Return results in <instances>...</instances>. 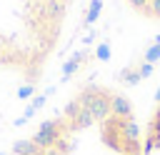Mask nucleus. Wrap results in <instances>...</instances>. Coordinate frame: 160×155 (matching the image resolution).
<instances>
[{
    "instance_id": "f257e3e1",
    "label": "nucleus",
    "mask_w": 160,
    "mask_h": 155,
    "mask_svg": "<svg viewBox=\"0 0 160 155\" xmlns=\"http://www.w3.org/2000/svg\"><path fill=\"white\" fill-rule=\"evenodd\" d=\"M110 98H112V92H108V90H102V88H98V85H88V88H82L80 95H78L80 105H85V108L90 110V115L95 118V122H98V120L105 122V120L110 118Z\"/></svg>"
},
{
    "instance_id": "f03ea898",
    "label": "nucleus",
    "mask_w": 160,
    "mask_h": 155,
    "mask_svg": "<svg viewBox=\"0 0 160 155\" xmlns=\"http://www.w3.org/2000/svg\"><path fill=\"white\" fill-rule=\"evenodd\" d=\"M62 118H65V122H68V128H70V130H85V128H90V125L95 122V118L90 115V110H88L85 105H80V100H78V98L68 102V108H65Z\"/></svg>"
},
{
    "instance_id": "7ed1b4c3",
    "label": "nucleus",
    "mask_w": 160,
    "mask_h": 155,
    "mask_svg": "<svg viewBox=\"0 0 160 155\" xmlns=\"http://www.w3.org/2000/svg\"><path fill=\"white\" fill-rule=\"evenodd\" d=\"M110 115L118 118V120H132V105H130V100L125 95L115 92L110 98Z\"/></svg>"
},
{
    "instance_id": "20e7f679",
    "label": "nucleus",
    "mask_w": 160,
    "mask_h": 155,
    "mask_svg": "<svg viewBox=\"0 0 160 155\" xmlns=\"http://www.w3.org/2000/svg\"><path fill=\"white\" fill-rule=\"evenodd\" d=\"M88 58H90V52H88V50H80V52L70 55V58L62 62V68H60V72H62V82H68V80L75 75V70L85 65V60H88Z\"/></svg>"
},
{
    "instance_id": "39448f33",
    "label": "nucleus",
    "mask_w": 160,
    "mask_h": 155,
    "mask_svg": "<svg viewBox=\"0 0 160 155\" xmlns=\"http://www.w3.org/2000/svg\"><path fill=\"white\" fill-rule=\"evenodd\" d=\"M62 10H65V2L62 0H40L38 2V12L48 20H58L62 18Z\"/></svg>"
},
{
    "instance_id": "423d86ee",
    "label": "nucleus",
    "mask_w": 160,
    "mask_h": 155,
    "mask_svg": "<svg viewBox=\"0 0 160 155\" xmlns=\"http://www.w3.org/2000/svg\"><path fill=\"white\" fill-rule=\"evenodd\" d=\"M160 148V110L155 112V118L150 120V130H148V140H145V150H155Z\"/></svg>"
},
{
    "instance_id": "0eeeda50",
    "label": "nucleus",
    "mask_w": 160,
    "mask_h": 155,
    "mask_svg": "<svg viewBox=\"0 0 160 155\" xmlns=\"http://www.w3.org/2000/svg\"><path fill=\"white\" fill-rule=\"evenodd\" d=\"M12 152H15V155H40L42 150H40L32 140H15V142H12Z\"/></svg>"
},
{
    "instance_id": "6e6552de",
    "label": "nucleus",
    "mask_w": 160,
    "mask_h": 155,
    "mask_svg": "<svg viewBox=\"0 0 160 155\" xmlns=\"http://www.w3.org/2000/svg\"><path fill=\"white\" fill-rule=\"evenodd\" d=\"M100 12H102V0H90L88 12H85V20H82V28H90V25L100 18Z\"/></svg>"
},
{
    "instance_id": "1a4fd4ad",
    "label": "nucleus",
    "mask_w": 160,
    "mask_h": 155,
    "mask_svg": "<svg viewBox=\"0 0 160 155\" xmlns=\"http://www.w3.org/2000/svg\"><path fill=\"white\" fill-rule=\"evenodd\" d=\"M158 60H160V38H155V40L148 45L145 55H142V62H150V65H155Z\"/></svg>"
},
{
    "instance_id": "9d476101",
    "label": "nucleus",
    "mask_w": 160,
    "mask_h": 155,
    "mask_svg": "<svg viewBox=\"0 0 160 155\" xmlns=\"http://www.w3.org/2000/svg\"><path fill=\"white\" fill-rule=\"evenodd\" d=\"M118 80L125 85H135V82H140V72H138V68H125L118 72Z\"/></svg>"
},
{
    "instance_id": "9b49d317",
    "label": "nucleus",
    "mask_w": 160,
    "mask_h": 155,
    "mask_svg": "<svg viewBox=\"0 0 160 155\" xmlns=\"http://www.w3.org/2000/svg\"><path fill=\"white\" fill-rule=\"evenodd\" d=\"M110 55H112L110 45H108V42H98V48H95V58H98V60H102V62H108V60H110Z\"/></svg>"
},
{
    "instance_id": "f8f14e48",
    "label": "nucleus",
    "mask_w": 160,
    "mask_h": 155,
    "mask_svg": "<svg viewBox=\"0 0 160 155\" xmlns=\"http://www.w3.org/2000/svg\"><path fill=\"white\" fill-rule=\"evenodd\" d=\"M18 98H20V100H32V98H35V85H32V82L20 85V88H18Z\"/></svg>"
},
{
    "instance_id": "ddd939ff",
    "label": "nucleus",
    "mask_w": 160,
    "mask_h": 155,
    "mask_svg": "<svg viewBox=\"0 0 160 155\" xmlns=\"http://www.w3.org/2000/svg\"><path fill=\"white\" fill-rule=\"evenodd\" d=\"M145 15H150V18H160V0H150L148 2V8L142 10Z\"/></svg>"
},
{
    "instance_id": "4468645a",
    "label": "nucleus",
    "mask_w": 160,
    "mask_h": 155,
    "mask_svg": "<svg viewBox=\"0 0 160 155\" xmlns=\"http://www.w3.org/2000/svg\"><path fill=\"white\" fill-rule=\"evenodd\" d=\"M152 68H155V65H150V62H140V65H138L140 80H142V78H150V75H152Z\"/></svg>"
},
{
    "instance_id": "2eb2a0df",
    "label": "nucleus",
    "mask_w": 160,
    "mask_h": 155,
    "mask_svg": "<svg viewBox=\"0 0 160 155\" xmlns=\"http://www.w3.org/2000/svg\"><path fill=\"white\" fill-rule=\"evenodd\" d=\"M45 100H48V95H45V92H40V95H35V98L30 100V108H32V110H40V108L45 105Z\"/></svg>"
},
{
    "instance_id": "dca6fc26",
    "label": "nucleus",
    "mask_w": 160,
    "mask_h": 155,
    "mask_svg": "<svg viewBox=\"0 0 160 155\" xmlns=\"http://www.w3.org/2000/svg\"><path fill=\"white\" fill-rule=\"evenodd\" d=\"M128 2H130V5H132V8H135V10H145V8H148V2H150V0H128Z\"/></svg>"
},
{
    "instance_id": "f3484780",
    "label": "nucleus",
    "mask_w": 160,
    "mask_h": 155,
    "mask_svg": "<svg viewBox=\"0 0 160 155\" xmlns=\"http://www.w3.org/2000/svg\"><path fill=\"white\" fill-rule=\"evenodd\" d=\"M40 155H65L62 150H58V148H48V150H42Z\"/></svg>"
},
{
    "instance_id": "a211bd4d",
    "label": "nucleus",
    "mask_w": 160,
    "mask_h": 155,
    "mask_svg": "<svg viewBox=\"0 0 160 155\" xmlns=\"http://www.w3.org/2000/svg\"><path fill=\"white\" fill-rule=\"evenodd\" d=\"M155 100H158V105H160V88H158V92H155Z\"/></svg>"
},
{
    "instance_id": "6ab92c4d",
    "label": "nucleus",
    "mask_w": 160,
    "mask_h": 155,
    "mask_svg": "<svg viewBox=\"0 0 160 155\" xmlns=\"http://www.w3.org/2000/svg\"><path fill=\"white\" fill-rule=\"evenodd\" d=\"M0 155H5V152H0Z\"/></svg>"
}]
</instances>
